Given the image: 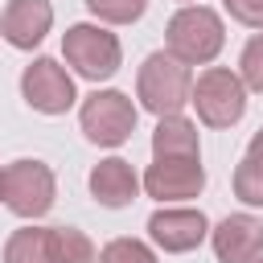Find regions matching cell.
I'll list each match as a JSON object with an SVG mask.
<instances>
[{
    "instance_id": "obj_1",
    "label": "cell",
    "mask_w": 263,
    "mask_h": 263,
    "mask_svg": "<svg viewBox=\"0 0 263 263\" xmlns=\"http://www.w3.org/2000/svg\"><path fill=\"white\" fill-rule=\"evenodd\" d=\"M222 45H226V25L210 4H181L164 25V49L189 70L210 66L222 53Z\"/></svg>"
},
{
    "instance_id": "obj_2",
    "label": "cell",
    "mask_w": 263,
    "mask_h": 263,
    "mask_svg": "<svg viewBox=\"0 0 263 263\" xmlns=\"http://www.w3.org/2000/svg\"><path fill=\"white\" fill-rule=\"evenodd\" d=\"M189 90H193V70L185 62H177L168 49L148 53L140 62V70H136V99L156 119L181 115L189 107Z\"/></svg>"
},
{
    "instance_id": "obj_3",
    "label": "cell",
    "mask_w": 263,
    "mask_h": 263,
    "mask_svg": "<svg viewBox=\"0 0 263 263\" xmlns=\"http://www.w3.org/2000/svg\"><path fill=\"white\" fill-rule=\"evenodd\" d=\"M62 58H66V70L86 78V82H107L119 74L123 66V45L119 37L99 25V21H78L62 33Z\"/></svg>"
},
{
    "instance_id": "obj_4",
    "label": "cell",
    "mask_w": 263,
    "mask_h": 263,
    "mask_svg": "<svg viewBox=\"0 0 263 263\" xmlns=\"http://www.w3.org/2000/svg\"><path fill=\"white\" fill-rule=\"evenodd\" d=\"M136 119H140V111H136L132 95H123V90H115V86H95V90L78 103V127H82V136H86L90 144H99V148H119V144H127L132 132H136Z\"/></svg>"
},
{
    "instance_id": "obj_5",
    "label": "cell",
    "mask_w": 263,
    "mask_h": 263,
    "mask_svg": "<svg viewBox=\"0 0 263 263\" xmlns=\"http://www.w3.org/2000/svg\"><path fill=\"white\" fill-rule=\"evenodd\" d=\"M0 201L25 218V222H37L53 210L58 201V177L45 160H33V156H21L12 164H4V185H0Z\"/></svg>"
},
{
    "instance_id": "obj_6",
    "label": "cell",
    "mask_w": 263,
    "mask_h": 263,
    "mask_svg": "<svg viewBox=\"0 0 263 263\" xmlns=\"http://www.w3.org/2000/svg\"><path fill=\"white\" fill-rule=\"evenodd\" d=\"M189 107L205 127H234L247 115V86L230 66H205L193 78Z\"/></svg>"
},
{
    "instance_id": "obj_7",
    "label": "cell",
    "mask_w": 263,
    "mask_h": 263,
    "mask_svg": "<svg viewBox=\"0 0 263 263\" xmlns=\"http://www.w3.org/2000/svg\"><path fill=\"white\" fill-rule=\"evenodd\" d=\"M21 99L37 115H66L78 103V86H74V74L58 58L41 53L21 70Z\"/></svg>"
},
{
    "instance_id": "obj_8",
    "label": "cell",
    "mask_w": 263,
    "mask_h": 263,
    "mask_svg": "<svg viewBox=\"0 0 263 263\" xmlns=\"http://www.w3.org/2000/svg\"><path fill=\"white\" fill-rule=\"evenodd\" d=\"M140 189L152 201H160V205L193 201L205 189V164H201V156H164V160H152L148 173L140 177Z\"/></svg>"
},
{
    "instance_id": "obj_9",
    "label": "cell",
    "mask_w": 263,
    "mask_h": 263,
    "mask_svg": "<svg viewBox=\"0 0 263 263\" xmlns=\"http://www.w3.org/2000/svg\"><path fill=\"white\" fill-rule=\"evenodd\" d=\"M148 238L164 255H189L210 238V218L193 205H160L148 218Z\"/></svg>"
},
{
    "instance_id": "obj_10",
    "label": "cell",
    "mask_w": 263,
    "mask_h": 263,
    "mask_svg": "<svg viewBox=\"0 0 263 263\" xmlns=\"http://www.w3.org/2000/svg\"><path fill=\"white\" fill-rule=\"evenodd\" d=\"M210 247L218 263H255L263 255V218L255 214H226L218 226H210Z\"/></svg>"
},
{
    "instance_id": "obj_11",
    "label": "cell",
    "mask_w": 263,
    "mask_h": 263,
    "mask_svg": "<svg viewBox=\"0 0 263 263\" xmlns=\"http://www.w3.org/2000/svg\"><path fill=\"white\" fill-rule=\"evenodd\" d=\"M49 29H53V4L49 0H8L0 12V37L12 49L33 53Z\"/></svg>"
},
{
    "instance_id": "obj_12",
    "label": "cell",
    "mask_w": 263,
    "mask_h": 263,
    "mask_svg": "<svg viewBox=\"0 0 263 263\" xmlns=\"http://www.w3.org/2000/svg\"><path fill=\"white\" fill-rule=\"evenodd\" d=\"M86 185H90V197H95L103 210H123V205H132V201L140 197V173H136L132 160H123V156H103V160L90 168Z\"/></svg>"
},
{
    "instance_id": "obj_13",
    "label": "cell",
    "mask_w": 263,
    "mask_h": 263,
    "mask_svg": "<svg viewBox=\"0 0 263 263\" xmlns=\"http://www.w3.org/2000/svg\"><path fill=\"white\" fill-rule=\"evenodd\" d=\"M164 156H201V136H197L193 119H185V115L156 119V127H152V160H164Z\"/></svg>"
},
{
    "instance_id": "obj_14",
    "label": "cell",
    "mask_w": 263,
    "mask_h": 263,
    "mask_svg": "<svg viewBox=\"0 0 263 263\" xmlns=\"http://www.w3.org/2000/svg\"><path fill=\"white\" fill-rule=\"evenodd\" d=\"M4 263H53L49 259V226H21L4 242Z\"/></svg>"
},
{
    "instance_id": "obj_15",
    "label": "cell",
    "mask_w": 263,
    "mask_h": 263,
    "mask_svg": "<svg viewBox=\"0 0 263 263\" xmlns=\"http://www.w3.org/2000/svg\"><path fill=\"white\" fill-rule=\"evenodd\" d=\"M95 242L78 226H49V259L53 263H95Z\"/></svg>"
},
{
    "instance_id": "obj_16",
    "label": "cell",
    "mask_w": 263,
    "mask_h": 263,
    "mask_svg": "<svg viewBox=\"0 0 263 263\" xmlns=\"http://www.w3.org/2000/svg\"><path fill=\"white\" fill-rule=\"evenodd\" d=\"M230 185H234V197H238L242 205H251V210H263V160H255V156H242V160L234 164V177H230Z\"/></svg>"
},
{
    "instance_id": "obj_17",
    "label": "cell",
    "mask_w": 263,
    "mask_h": 263,
    "mask_svg": "<svg viewBox=\"0 0 263 263\" xmlns=\"http://www.w3.org/2000/svg\"><path fill=\"white\" fill-rule=\"evenodd\" d=\"M86 12L99 25H136L148 12V0H86Z\"/></svg>"
},
{
    "instance_id": "obj_18",
    "label": "cell",
    "mask_w": 263,
    "mask_h": 263,
    "mask_svg": "<svg viewBox=\"0 0 263 263\" xmlns=\"http://www.w3.org/2000/svg\"><path fill=\"white\" fill-rule=\"evenodd\" d=\"M95 263H160V259L144 238H111L95 255Z\"/></svg>"
},
{
    "instance_id": "obj_19",
    "label": "cell",
    "mask_w": 263,
    "mask_h": 263,
    "mask_svg": "<svg viewBox=\"0 0 263 263\" xmlns=\"http://www.w3.org/2000/svg\"><path fill=\"white\" fill-rule=\"evenodd\" d=\"M247 86V95H263V33H255L242 53H238V70H234Z\"/></svg>"
},
{
    "instance_id": "obj_20",
    "label": "cell",
    "mask_w": 263,
    "mask_h": 263,
    "mask_svg": "<svg viewBox=\"0 0 263 263\" xmlns=\"http://www.w3.org/2000/svg\"><path fill=\"white\" fill-rule=\"evenodd\" d=\"M222 8L230 12V21L263 33V0H222Z\"/></svg>"
},
{
    "instance_id": "obj_21",
    "label": "cell",
    "mask_w": 263,
    "mask_h": 263,
    "mask_svg": "<svg viewBox=\"0 0 263 263\" xmlns=\"http://www.w3.org/2000/svg\"><path fill=\"white\" fill-rule=\"evenodd\" d=\"M247 156H255V160H263V127L251 136V144H247Z\"/></svg>"
},
{
    "instance_id": "obj_22",
    "label": "cell",
    "mask_w": 263,
    "mask_h": 263,
    "mask_svg": "<svg viewBox=\"0 0 263 263\" xmlns=\"http://www.w3.org/2000/svg\"><path fill=\"white\" fill-rule=\"evenodd\" d=\"M177 4H201V0H177Z\"/></svg>"
},
{
    "instance_id": "obj_23",
    "label": "cell",
    "mask_w": 263,
    "mask_h": 263,
    "mask_svg": "<svg viewBox=\"0 0 263 263\" xmlns=\"http://www.w3.org/2000/svg\"><path fill=\"white\" fill-rule=\"evenodd\" d=\"M0 185H4V168H0Z\"/></svg>"
},
{
    "instance_id": "obj_24",
    "label": "cell",
    "mask_w": 263,
    "mask_h": 263,
    "mask_svg": "<svg viewBox=\"0 0 263 263\" xmlns=\"http://www.w3.org/2000/svg\"><path fill=\"white\" fill-rule=\"evenodd\" d=\"M255 263H263V255H259V259H255Z\"/></svg>"
}]
</instances>
